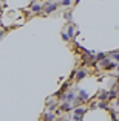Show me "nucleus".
I'll return each mask as SVG.
<instances>
[{"mask_svg":"<svg viewBox=\"0 0 119 121\" xmlns=\"http://www.w3.org/2000/svg\"><path fill=\"white\" fill-rule=\"evenodd\" d=\"M116 70H118V75H119V62H118V67H116Z\"/></svg>","mask_w":119,"mask_h":121,"instance_id":"obj_24","label":"nucleus"},{"mask_svg":"<svg viewBox=\"0 0 119 121\" xmlns=\"http://www.w3.org/2000/svg\"><path fill=\"white\" fill-rule=\"evenodd\" d=\"M98 109H102V110H110V104H108V101H102V99H99V101H98Z\"/></svg>","mask_w":119,"mask_h":121,"instance_id":"obj_13","label":"nucleus"},{"mask_svg":"<svg viewBox=\"0 0 119 121\" xmlns=\"http://www.w3.org/2000/svg\"><path fill=\"white\" fill-rule=\"evenodd\" d=\"M60 36H62V40H65V42H68V40H71V39H70V36L67 34V31H62V34H60Z\"/></svg>","mask_w":119,"mask_h":121,"instance_id":"obj_19","label":"nucleus"},{"mask_svg":"<svg viewBox=\"0 0 119 121\" xmlns=\"http://www.w3.org/2000/svg\"><path fill=\"white\" fill-rule=\"evenodd\" d=\"M77 99L81 101V104H85L87 101H90V95H88V92L85 89H81L79 92H77V96H76Z\"/></svg>","mask_w":119,"mask_h":121,"instance_id":"obj_4","label":"nucleus"},{"mask_svg":"<svg viewBox=\"0 0 119 121\" xmlns=\"http://www.w3.org/2000/svg\"><path fill=\"white\" fill-rule=\"evenodd\" d=\"M87 75H88V73H87V70H85V68H77V70H76V76H74V79H76L77 82H81L82 79L87 78Z\"/></svg>","mask_w":119,"mask_h":121,"instance_id":"obj_6","label":"nucleus"},{"mask_svg":"<svg viewBox=\"0 0 119 121\" xmlns=\"http://www.w3.org/2000/svg\"><path fill=\"white\" fill-rule=\"evenodd\" d=\"M110 64H111V57H110V56L104 57V59H102L101 62H99V65H101V68H102V70H105V68L108 67Z\"/></svg>","mask_w":119,"mask_h":121,"instance_id":"obj_12","label":"nucleus"},{"mask_svg":"<svg viewBox=\"0 0 119 121\" xmlns=\"http://www.w3.org/2000/svg\"><path fill=\"white\" fill-rule=\"evenodd\" d=\"M42 120H45V121H54V120H57V112L54 113V110H48L46 113H43Z\"/></svg>","mask_w":119,"mask_h":121,"instance_id":"obj_8","label":"nucleus"},{"mask_svg":"<svg viewBox=\"0 0 119 121\" xmlns=\"http://www.w3.org/2000/svg\"><path fill=\"white\" fill-rule=\"evenodd\" d=\"M108 56L111 57L115 62H119V50H115V51H110L108 53Z\"/></svg>","mask_w":119,"mask_h":121,"instance_id":"obj_15","label":"nucleus"},{"mask_svg":"<svg viewBox=\"0 0 119 121\" xmlns=\"http://www.w3.org/2000/svg\"><path fill=\"white\" fill-rule=\"evenodd\" d=\"M96 109H98V101H93L90 104V110H96Z\"/></svg>","mask_w":119,"mask_h":121,"instance_id":"obj_20","label":"nucleus"},{"mask_svg":"<svg viewBox=\"0 0 119 121\" xmlns=\"http://www.w3.org/2000/svg\"><path fill=\"white\" fill-rule=\"evenodd\" d=\"M48 2H57V0H48Z\"/></svg>","mask_w":119,"mask_h":121,"instance_id":"obj_25","label":"nucleus"},{"mask_svg":"<svg viewBox=\"0 0 119 121\" xmlns=\"http://www.w3.org/2000/svg\"><path fill=\"white\" fill-rule=\"evenodd\" d=\"M3 34H5V30H0V37H3Z\"/></svg>","mask_w":119,"mask_h":121,"instance_id":"obj_23","label":"nucleus"},{"mask_svg":"<svg viewBox=\"0 0 119 121\" xmlns=\"http://www.w3.org/2000/svg\"><path fill=\"white\" fill-rule=\"evenodd\" d=\"M74 109V104L70 101H62L59 104V112H71Z\"/></svg>","mask_w":119,"mask_h":121,"instance_id":"obj_5","label":"nucleus"},{"mask_svg":"<svg viewBox=\"0 0 119 121\" xmlns=\"http://www.w3.org/2000/svg\"><path fill=\"white\" fill-rule=\"evenodd\" d=\"M118 90L116 89H110L108 90V101H113V99H116V98H118Z\"/></svg>","mask_w":119,"mask_h":121,"instance_id":"obj_14","label":"nucleus"},{"mask_svg":"<svg viewBox=\"0 0 119 121\" xmlns=\"http://www.w3.org/2000/svg\"><path fill=\"white\" fill-rule=\"evenodd\" d=\"M63 19H65L68 23H73V13H71V11H67V13H63Z\"/></svg>","mask_w":119,"mask_h":121,"instance_id":"obj_16","label":"nucleus"},{"mask_svg":"<svg viewBox=\"0 0 119 121\" xmlns=\"http://www.w3.org/2000/svg\"><path fill=\"white\" fill-rule=\"evenodd\" d=\"M76 96L77 95H76V92H74V90H70V89H68L67 92H63L62 95L59 96V99L60 101H70V103H73V101L76 99Z\"/></svg>","mask_w":119,"mask_h":121,"instance_id":"obj_3","label":"nucleus"},{"mask_svg":"<svg viewBox=\"0 0 119 121\" xmlns=\"http://www.w3.org/2000/svg\"><path fill=\"white\" fill-rule=\"evenodd\" d=\"M76 70H77V68H74V70L70 73V78H68V79H74V76H76Z\"/></svg>","mask_w":119,"mask_h":121,"instance_id":"obj_21","label":"nucleus"},{"mask_svg":"<svg viewBox=\"0 0 119 121\" xmlns=\"http://www.w3.org/2000/svg\"><path fill=\"white\" fill-rule=\"evenodd\" d=\"M59 6H60V3H57V2H48V0H46L45 3H43V13H45V14H51V13L57 11Z\"/></svg>","mask_w":119,"mask_h":121,"instance_id":"obj_2","label":"nucleus"},{"mask_svg":"<svg viewBox=\"0 0 119 121\" xmlns=\"http://www.w3.org/2000/svg\"><path fill=\"white\" fill-rule=\"evenodd\" d=\"M98 98H99V99H102V101H108V90L101 89L98 92ZM108 103H110V101H108Z\"/></svg>","mask_w":119,"mask_h":121,"instance_id":"obj_10","label":"nucleus"},{"mask_svg":"<svg viewBox=\"0 0 119 121\" xmlns=\"http://www.w3.org/2000/svg\"><path fill=\"white\" fill-rule=\"evenodd\" d=\"M107 56H108V54L104 53V51H98V53H96V62H101V60L104 59V57H107Z\"/></svg>","mask_w":119,"mask_h":121,"instance_id":"obj_17","label":"nucleus"},{"mask_svg":"<svg viewBox=\"0 0 119 121\" xmlns=\"http://www.w3.org/2000/svg\"><path fill=\"white\" fill-rule=\"evenodd\" d=\"M67 34L70 36V39H74V34H76V26L73 23H68L67 26Z\"/></svg>","mask_w":119,"mask_h":121,"instance_id":"obj_11","label":"nucleus"},{"mask_svg":"<svg viewBox=\"0 0 119 121\" xmlns=\"http://www.w3.org/2000/svg\"><path fill=\"white\" fill-rule=\"evenodd\" d=\"M113 104H115V107H116V109H119V96L115 99V103H113Z\"/></svg>","mask_w":119,"mask_h":121,"instance_id":"obj_22","label":"nucleus"},{"mask_svg":"<svg viewBox=\"0 0 119 121\" xmlns=\"http://www.w3.org/2000/svg\"><path fill=\"white\" fill-rule=\"evenodd\" d=\"M60 3V6H65V8H68L71 3H73V0H62V2H59Z\"/></svg>","mask_w":119,"mask_h":121,"instance_id":"obj_18","label":"nucleus"},{"mask_svg":"<svg viewBox=\"0 0 119 121\" xmlns=\"http://www.w3.org/2000/svg\"><path fill=\"white\" fill-rule=\"evenodd\" d=\"M59 104L60 103H57V99L54 101V99H48L46 101V109H48V110H56L57 107H59Z\"/></svg>","mask_w":119,"mask_h":121,"instance_id":"obj_9","label":"nucleus"},{"mask_svg":"<svg viewBox=\"0 0 119 121\" xmlns=\"http://www.w3.org/2000/svg\"><path fill=\"white\" fill-rule=\"evenodd\" d=\"M87 107H82V104L81 106H76L73 109V112H74V115L71 117V120H74V121H81V120H84V117H85V113H87Z\"/></svg>","mask_w":119,"mask_h":121,"instance_id":"obj_1","label":"nucleus"},{"mask_svg":"<svg viewBox=\"0 0 119 121\" xmlns=\"http://www.w3.org/2000/svg\"><path fill=\"white\" fill-rule=\"evenodd\" d=\"M42 9H43V5L42 3H39L37 0H33V2H31V11H33V13L39 14Z\"/></svg>","mask_w":119,"mask_h":121,"instance_id":"obj_7","label":"nucleus"}]
</instances>
